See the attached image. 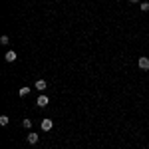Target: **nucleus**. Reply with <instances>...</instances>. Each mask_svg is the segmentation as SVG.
I'll list each match as a JSON object with an SVG mask.
<instances>
[{
	"label": "nucleus",
	"instance_id": "1",
	"mask_svg": "<svg viewBox=\"0 0 149 149\" xmlns=\"http://www.w3.org/2000/svg\"><path fill=\"white\" fill-rule=\"evenodd\" d=\"M52 125H54V121H52V119H48V117H44V119L40 121V127H42V131H50V129H52Z\"/></svg>",
	"mask_w": 149,
	"mask_h": 149
},
{
	"label": "nucleus",
	"instance_id": "2",
	"mask_svg": "<svg viewBox=\"0 0 149 149\" xmlns=\"http://www.w3.org/2000/svg\"><path fill=\"white\" fill-rule=\"evenodd\" d=\"M38 105H40V107H46L48 103H50V97H48V95H44V93H42V95H40V97H38Z\"/></svg>",
	"mask_w": 149,
	"mask_h": 149
},
{
	"label": "nucleus",
	"instance_id": "3",
	"mask_svg": "<svg viewBox=\"0 0 149 149\" xmlns=\"http://www.w3.org/2000/svg\"><path fill=\"white\" fill-rule=\"evenodd\" d=\"M137 64H139V68H141V70H149V58H145V56L139 58Z\"/></svg>",
	"mask_w": 149,
	"mask_h": 149
},
{
	"label": "nucleus",
	"instance_id": "4",
	"mask_svg": "<svg viewBox=\"0 0 149 149\" xmlns=\"http://www.w3.org/2000/svg\"><path fill=\"white\" fill-rule=\"evenodd\" d=\"M38 133H30V135H28V143H30V145H36V143H38Z\"/></svg>",
	"mask_w": 149,
	"mask_h": 149
},
{
	"label": "nucleus",
	"instance_id": "5",
	"mask_svg": "<svg viewBox=\"0 0 149 149\" xmlns=\"http://www.w3.org/2000/svg\"><path fill=\"white\" fill-rule=\"evenodd\" d=\"M14 60H16V52H14V50H10V52H6V62H14Z\"/></svg>",
	"mask_w": 149,
	"mask_h": 149
},
{
	"label": "nucleus",
	"instance_id": "6",
	"mask_svg": "<svg viewBox=\"0 0 149 149\" xmlns=\"http://www.w3.org/2000/svg\"><path fill=\"white\" fill-rule=\"evenodd\" d=\"M28 93H30V88H26V86H24V88H20V90H18V95H20V97H26V95H28Z\"/></svg>",
	"mask_w": 149,
	"mask_h": 149
},
{
	"label": "nucleus",
	"instance_id": "7",
	"mask_svg": "<svg viewBox=\"0 0 149 149\" xmlns=\"http://www.w3.org/2000/svg\"><path fill=\"white\" fill-rule=\"evenodd\" d=\"M36 90H40V92H42V90H46V81H44V80H38V81H36Z\"/></svg>",
	"mask_w": 149,
	"mask_h": 149
},
{
	"label": "nucleus",
	"instance_id": "8",
	"mask_svg": "<svg viewBox=\"0 0 149 149\" xmlns=\"http://www.w3.org/2000/svg\"><path fill=\"white\" fill-rule=\"evenodd\" d=\"M22 127H26V129H30V127H32V121H30V119L26 117V119L22 121Z\"/></svg>",
	"mask_w": 149,
	"mask_h": 149
},
{
	"label": "nucleus",
	"instance_id": "9",
	"mask_svg": "<svg viewBox=\"0 0 149 149\" xmlns=\"http://www.w3.org/2000/svg\"><path fill=\"white\" fill-rule=\"evenodd\" d=\"M0 125H2V127L8 125V117H6V115H2V117H0Z\"/></svg>",
	"mask_w": 149,
	"mask_h": 149
},
{
	"label": "nucleus",
	"instance_id": "10",
	"mask_svg": "<svg viewBox=\"0 0 149 149\" xmlns=\"http://www.w3.org/2000/svg\"><path fill=\"white\" fill-rule=\"evenodd\" d=\"M141 10H143V12L149 10V2H141Z\"/></svg>",
	"mask_w": 149,
	"mask_h": 149
},
{
	"label": "nucleus",
	"instance_id": "11",
	"mask_svg": "<svg viewBox=\"0 0 149 149\" xmlns=\"http://www.w3.org/2000/svg\"><path fill=\"white\" fill-rule=\"evenodd\" d=\"M8 42H10L8 36H2V38H0V44H8Z\"/></svg>",
	"mask_w": 149,
	"mask_h": 149
},
{
	"label": "nucleus",
	"instance_id": "12",
	"mask_svg": "<svg viewBox=\"0 0 149 149\" xmlns=\"http://www.w3.org/2000/svg\"><path fill=\"white\" fill-rule=\"evenodd\" d=\"M129 2H139V0H129Z\"/></svg>",
	"mask_w": 149,
	"mask_h": 149
}]
</instances>
